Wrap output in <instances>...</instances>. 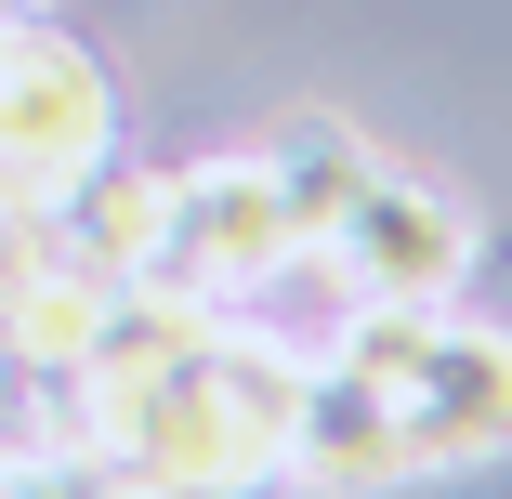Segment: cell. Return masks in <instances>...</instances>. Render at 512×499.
<instances>
[{
	"label": "cell",
	"instance_id": "cell-10",
	"mask_svg": "<svg viewBox=\"0 0 512 499\" xmlns=\"http://www.w3.org/2000/svg\"><path fill=\"white\" fill-rule=\"evenodd\" d=\"M0 499H145L106 447H79V434H53V447H14L0 460Z\"/></svg>",
	"mask_w": 512,
	"mask_h": 499
},
{
	"label": "cell",
	"instance_id": "cell-11",
	"mask_svg": "<svg viewBox=\"0 0 512 499\" xmlns=\"http://www.w3.org/2000/svg\"><path fill=\"white\" fill-rule=\"evenodd\" d=\"M0 14H40V0H0Z\"/></svg>",
	"mask_w": 512,
	"mask_h": 499
},
{
	"label": "cell",
	"instance_id": "cell-4",
	"mask_svg": "<svg viewBox=\"0 0 512 499\" xmlns=\"http://www.w3.org/2000/svg\"><path fill=\"white\" fill-rule=\"evenodd\" d=\"M145 276L197 289V303H224V316L263 303L276 276H302V224H289L263 145H237V158H184V171H171V211H158V263H145Z\"/></svg>",
	"mask_w": 512,
	"mask_h": 499
},
{
	"label": "cell",
	"instance_id": "cell-5",
	"mask_svg": "<svg viewBox=\"0 0 512 499\" xmlns=\"http://www.w3.org/2000/svg\"><path fill=\"white\" fill-rule=\"evenodd\" d=\"M342 303H460V276H473V211L447 184H421V171H368L355 184V211L302 250Z\"/></svg>",
	"mask_w": 512,
	"mask_h": 499
},
{
	"label": "cell",
	"instance_id": "cell-2",
	"mask_svg": "<svg viewBox=\"0 0 512 499\" xmlns=\"http://www.w3.org/2000/svg\"><path fill=\"white\" fill-rule=\"evenodd\" d=\"M342 368L394 394L421 473L512 460V329H473L447 303H342Z\"/></svg>",
	"mask_w": 512,
	"mask_h": 499
},
{
	"label": "cell",
	"instance_id": "cell-9",
	"mask_svg": "<svg viewBox=\"0 0 512 499\" xmlns=\"http://www.w3.org/2000/svg\"><path fill=\"white\" fill-rule=\"evenodd\" d=\"M263 171H276V197H289L302 250H316V237L355 211V184L381 171V145H368L355 119H329V106H302V119H276V132H263Z\"/></svg>",
	"mask_w": 512,
	"mask_h": 499
},
{
	"label": "cell",
	"instance_id": "cell-6",
	"mask_svg": "<svg viewBox=\"0 0 512 499\" xmlns=\"http://www.w3.org/2000/svg\"><path fill=\"white\" fill-rule=\"evenodd\" d=\"M106 303H119V276H106V263H79L53 211L0 224V368L66 381V368L92 355V329H106Z\"/></svg>",
	"mask_w": 512,
	"mask_h": 499
},
{
	"label": "cell",
	"instance_id": "cell-7",
	"mask_svg": "<svg viewBox=\"0 0 512 499\" xmlns=\"http://www.w3.org/2000/svg\"><path fill=\"white\" fill-rule=\"evenodd\" d=\"M407 473H421V460H407L394 394H381L368 368L316 355V368H302V394H289V473H276V486H316V499H381V486H407Z\"/></svg>",
	"mask_w": 512,
	"mask_h": 499
},
{
	"label": "cell",
	"instance_id": "cell-3",
	"mask_svg": "<svg viewBox=\"0 0 512 499\" xmlns=\"http://www.w3.org/2000/svg\"><path fill=\"white\" fill-rule=\"evenodd\" d=\"M119 145V92L66 27L40 14H0V224L53 211V197Z\"/></svg>",
	"mask_w": 512,
	"mask_h": 499
},
{
	"label": "cell",
	"instance_id": "cell-8",
	"mask_svg": "<svg viewBox=\"0 0 512 499\" xmlns=\"http://www.w3.org/2000/svg\"><path fill=\"white\" fill-rule=\"evenodd\" d=\"M158 211H171V171H132L119 145H106V158H92V171H79V184L53 197L66 250H79V263H106L119 289H132V276L158 263Z\"/></svg>",
	"mask_w": 512,
	"mask_h": 499
},
{
	"label": "cell",
	"instance_id": "cell-1",
	"mask_svg": "<svg viewBox=\"0 0 512 499\" xmlns=\"http://www.w3.org/2000/svg\"><path fill=\"white\" fill-rule=\"evenodd\" d=\"M316 355L263 329H211L171 368H66V434L106 447L145 499H263L289 473V394Z\"/></svg>",
	"mask_w": 512,
	"mask_h": 499
}]
</instances>
